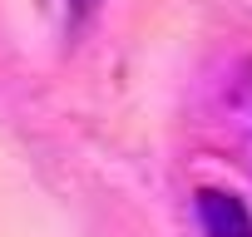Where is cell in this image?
<instances>
[{"label":"cell","instance_id":"cell-2","mask_svg":"<svg viewBox=\"0 0 252 237\" xmlns=\"http://www.w3.org/2000/svg\"><path fill=\"white\" fill-rule=\"evenodd\" d=\"M89 5H94V0H74V15H84V10H89Z\"/></svg>","mask_w":252,"mask_h":237},{"label":"cell","instance_id":"cell-1","mask_svg":"<svg viewBox=\"0 0 252 237\" xmlns=\"http://www.w3.org/2000/svg\"><path fill=\"white\" fill-rule=\"evenodd\" d=\"M198 222L208 237H252V212L242 207L237 193H222V188L198 193Z\"/></svg>","mask_w":252,"mask_h":237}]
</instances>
